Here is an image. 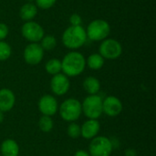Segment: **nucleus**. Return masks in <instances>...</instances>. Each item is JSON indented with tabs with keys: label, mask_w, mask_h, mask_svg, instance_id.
Listing matches in <instances>:
<instances>
[{
	"label": "nucleus",
	"mask_w": 156,
	"mask_h": 156,
	"mask_svg": "<svg viewBox=\"0 0 156 156\" xmlns=\"http://www.w3.org/2000/svg\"><path fill=\"white\" fill-rule=\"evenodd\" d=\"M1 156H2V155H1Z\"/></svg>",
	"instance_id": "30"
},
{
	"label": "nucleus",
	"mask_w": 156,
	"mask_h": 156,
	"mask_svg": "<svg viewBox=\"0 0 156 156\" xmlns=\"http://www.w3.org/2000/svg\"><path fill=\"white\" fill-rule=\"evenodd\" d=\"M37 14V7L32 3H27L23 5L19 11V16L24 21H31Z\"/></svg>",
	"instance_id": "17"
},
{
	"label": "nucleus",
	"mask_w": 156,
	"mask_h": 156,
	"mask_svg": "<svg viewBox=\"0 0 156 156\" xmlns=\"http://www.w3.org/2000/svg\"><path fill=\"white\" fill-rule=\"evenodd\" d=\"M12 54L11 47L4 40L0 41V61H5L10 58Z\"/></svg>",
	"instance_id": "22"
},
{
	"label": "nucleus",
	"mask_w": 156,
	"mask_h": 156,
	"mask_svg": "<svg viewBox=\"0 0 156 156\" xmlns=\"http://www.w3.org/2000/svg\"><path fill=\"white\" fill-rule=\"evenodd\" d=\"M23 56L25 61L28 65L35 66L42 61L44 57V50L39 44L30 43L26 47Z\"/></svg>",
	"instance_id": "9"
},
{
	"label": "nucleus",
	"mask_w": 156,
	"mask_h": 156,
	"mask_svg": "<svg viewBox=\"0 0 156 156\" xmlns=\"http://www.w3.org/2000/svg\"><path fill=\"white\" fill-rule=\"evenodd\" d=\"M83 89L89 95H96L101 90V82L95 77H87L83 81Z\"/></svg>",
	"instance_id": "16"
},
{
	"label": "nucleus",
	"mask_w": 156,
	"mask_h": 156,
	"mask_svg": "<svg viewBox=\"0 0 156 156\" xmlns=\"http://www.w3.org/2000/svg\"><path fill=\"white\" fill-rule=\"evenodd\" d=\"M45 69L52 76L57 75L61 72V61L58 58H51L46 63Z\"/></svg>",
	"instance_id": "19"
},
{
	"label": "nucleus",
	"mask_w": 156,
	"mask_h": 156,
	"mask_svg": "<svg viewBox=\"0 0 156 156\" xmlns=\"http://www.w3.org/2000/svg\"><path fill=\"white\" fill-rule=\"evenodd\" d=\"M38 127L43 133H49L54 127V122L50 116L42 115L38 121Z\"/></svg>",
	"instance_id": "20"
},
{
	"label": "nucleus",
	"mask_w": 156,
	"mask_h": 156,
	"mask_svg": "<svg viewBox=\"0 0 156 156\" xmlns=\"http://www.w3.org/2000/svg\"><path fill=\"white\" fill-rule=\"evenodd\" d=\"M74 156H90V154H89L88 152H86V151H84V150H79V151H77V152L75 153Z\"/></svg>",
	"instance_id": "28"
},
{
	"label": "nucleus",
	"mask_w": 156,
	"mask_h": 156,
	"mask_svg": "<svg viewBox=\"0 0 156 156\" xmlns=\"http://www.w3.org/2000/svg\"><path fill=\"white\" fill-rule=\"evenodd\" d=\"M8 32V27L4 23H0V41L4 40L7 37Z\"/></svg>",
	"instance_id": "26"
},
{
	"label": "nucleus",
	"mask_w": 156,
	"mask_h": 156,
	"mask_svg": "<svg viewBox=\"0 0 156 156\" xmlns=\"http://www.w3.org/2000/svg\"><path fill=\"white\" fill-rule=\"evenodd\" d=\"M69 22H70L71 26H81L82 19L79 14H73L69 17Z\"/></svg>",
	"instance_id": "25"
},
{
	"label": "nucleus",
	"mask_w": 156,
	"mask_h": 156,
	"mask_svg": "<svg viewBox=\"0 0 156 156\" xmlns=\"http://www.w3.org/2000/svg\"><path fill=\"white\" fill-rule=\"evenodd\" d=\"M67 133L72 139L79 138L80 136V125H79L75 122H70L67 128Z\"/></svg>",
	"instance_id": "23"
},
{
	"label": "nucleus",
	"mask_w": 156,
	"mask_h": 156,
	"mask_svg": "<svg viewBox=\"0 0 156 156\" xmlns=\"http://www.w3.org/2000/svg\"><path fill=\"white\" fill-rule=\"evenodd\" d=\"M86 68L84 56L77 51H71L65 55L61 61V71L68 78L80 75Z\"/></svg>",
	"instance_id": "1"
},
{
	"label": "nucleus",
	"mask_w": 156,
	"mask_h": 156,
	"mask_svg": "<svg viewBox=\"0 0 156 156\" xmlns=\"http://www.w3.org/2000/svg\"><path fill=\"white\" fill-rule=\"evenodd\" d=\"M113 147L111 139L105 136H96L91 139L89 144V154L90 156H111Z\"/></svg>",
	"instance_id": "6"
},
{
	"label": "nucleus",
	"mask_w": 156,
	"mask_h": 156,
	"mask_svg": "<svg viewBox=\"0 0 156 156\" xmlns=\"http://www.w3.org/2000/svg\"><path fill=\"white\" fill-rule=\"evenodd\" d=\"M87 40L86 30L81 26H70L62 35L63 45L69 49L81 48Z\"/></svg>",
	"instance_id": "2"
},
{
	"label": "nucleus",
	"mask_w": 156,
	"mask_h": 156,
	"mask_svg": "<svg viewBox=\"0 0 156 156\" xmlns=\"http://www.w3.org/2000/svg\"><path fill=\"white\" fill-rule=\"evenodd\" d=\"M38 110L42 115L53 116L58 111V103L57 99L50 94L43 95L38 101Z\"/></svg>",
	"instance_id": "11"
},
{
	"label": "nucleus",
	"mask_w": 156,
	"mask_h": 156,
	"mask_svg": "<svg viewBox=\"0 0 156 156\" xmlns=\"http://www.w3.org/2000/svg\"><path fill=\"white\" fill-rule=\"evenodd\" d=\"M111 27L110 24L103 19H95L91 21L86 30L87 38L92 41H101L106 39L110 35Z\"/></svg>",
	"instance_id": "5"
},
{
	"label": "nucleus",
	"mask_w": 156,
	"mask_h": 156,
	"mask_svg": "<svg viewBox=\"0 0 156 156\" xmlns=\"http://www.w3.org/2000/svg\"><path fill=\"white\" fill-rule=\"evenodd\" d=\"M16 103V96L10 89L0 90V112H7L11 111Z\"/></svg>",
	"instance_id": "14"
},
{
	"label": "nucleus",
	"mask_w": 156,
	"mask_h": 156,
	"mask_svg": "<svg viewBox=\"0 0 156 156\" xmlns=\"http://www.w3.org/2000/svg\"><path fill=\"white\" fill-rule=\"evenodd\" d=\"M58 112L63 121L67 122H74L79 120L82 114L81 102L75 98H69L58 106Z\"/></svg>",
	"instance_id": "3"
},
{
	"label": "nucleus",
	"mask_w": 156,
	"mask_h": 156,
	"mask_svg": "<svg viewBox=\"0 0 156 156\" xmlns=\"http://www.w3.org/2000/svg\"><path fill=\"white\" fill-rule=\"evenodd\" d=\"M104 58L98 53L91 54L86 60V66L92 70H99L104 65Z\"/></svg>",
	"instance_id": "18"
},
{
	"label": "nucleus",
	"mask_w": 156,
	"mask_h": 156,
	"mask_svg": "<svg viewBox=\"0 0 156 156\" xmlns=\"http://www.w3.org/2000/svg\"><path fill=\"white\" fill-rule=\"evenodd\" d=\"M101 131V124L98 120H87L80 126V136L86 140H91L98 136Z\"/></svg>",
	"instance_id": "13"
},
{
	"label": "nucleus",
	"mask_w": 156,
	"mask_h": 156,
	"mask_svg": "<svg viewBox=\"0 0 156 156\" xmlns=\"http://www.w3.org/2000/svg\"><path fill=\"white\" fill-rule=\"evenodd\" d=\"M82 113L90 120H98L102 114V99L98 94L89 95L81 103Z\"/></svg>",
	"instance_id": "4"
},
{
	"label": "nucleus",
	"mask_w": 156,
	"mask_h": 156,
	"mask_svg": "<svg viewBox=\"0 0 156 156\" xmlns=\"http://www.w3.org/2000/svg\"><path fill=\"white\" fill-rule=\"evenodd\" d=\"M124 156H137V153L134 149L129 148L124 152Z\"/></svg>",
	"instance_id": "27"
},
{
	"label": "nucleus",
	"mask_w": 156,
	"mask_h": 156,
	"mask_svg": "<svg viewBox=\"0 0 156 156\" xmlns=\"http://www.w3.org/2000/svg\"><path fill=\"white\" fill-rule=\"evenodd\" d=\"M22 36L31 43L39 42L42 37L45 36L43 27L37 22L27 21L26 22L21 28Z\"/></svg>",
	"instance_id": "8"
},
{
	"label": "nucleus",
	"mask_w": 156,
	"mask_h": 156,
	"mask_svg": "<svg viewBox=\"0 0 156 156\" xmlns=\"http://www.w3.org/2000/svg\"><path fill=\"white\" fill-rule=\"evenodd\" d=\"M70 88L69 78L63 73L54 75L50 80V90L57 96L65 95Z\"/></svg>",
	"instance_id": "10"
},
{
	"label": "nucleus",
	"mask_w": 156,
	"mask_h": 156,
	"mask_svg": "<svg viewBox=\"0 0 156 156\" xmlns=\"http://www.w3.org/2000/svg\"><path fill=\"white\" fill-rule=\"evenodd\" d=\"M0 151L2 156H18L19 145L15 140L6 139L1 144Z\"/></svg>",
	"instance_id": "15"
},
{
	"label": "nucleus",
	"mask_w": 156,
	"mask_h": 156,
	"mask_svg": "<svg viewBox=\"0 0 156 156\" xmlns=\"http://www.w3.org/2000/svg\"><path fill=\"white\" fill-rule=\"evenodd\" d=\"M122 102L115 96H107L102 100V113L109 117H116L122 112Z\"/></svg>",
	"instance_id": "12"
},
{
	"label": "nucleus",
	"mask_w": 156,
	"mask_h": 156,
	"mask_svg": "<svg viewBox=\"0 0 156 156\" xmlns=\"http://www.w3.org/2000/svg\"><path fill=\"white\" fill-rule=\"evenodd\" d=\"M57 0H36L37 7H39L41 9H48L51 8L55 4Z\"/></svg>",
	"instance_id": "24"
},
{
	"label": "nucleus",
	"mask_w": 156,
	"mask_h": 156,
	"mask_svg": "<svg viewBox=\"0 0 156 156\" xmlns=\"http://www.w3.org/2000/svg\"><path fill=\"white\" fill-rule=\"evenodd\" d=\"M40 41H41L40 46L43 48V50L49 51V50H52L53 48H55V47L57 46V39L51 35L44 36Z\"/></svg>",
	"instance_id": "21"
},
{
	"label": "nucleus",
	"mask_w": 156,
	"mask_h": 156,
	"mask_svg": "<svg viewBox=\"0 0 156 156\" xmlns=\"http://www.w3.org/2000/svg\"><path fill=\"white\" fill-rule=\"evenodd\" d=\"M3 121H4V112H0V124L3 122Z\"/></svg>",
	"instance_id": "29"
},
{
	"label": "nucleus",
	"mask_w": 156,
	"mask_h": 156,
	"mask_svg": "<svg viewBox=\"0 0 156 156\" xmlns=\"http://www.w3.org/2000/svg\"><path fill=\"white\" fill-rule=\"evenodd\" d=\"M122 53L121 43L113 38L102 40L100 46V55L104 59H117Z\"/></svg>",
	"instance_id": "7"
}]
</instances>
